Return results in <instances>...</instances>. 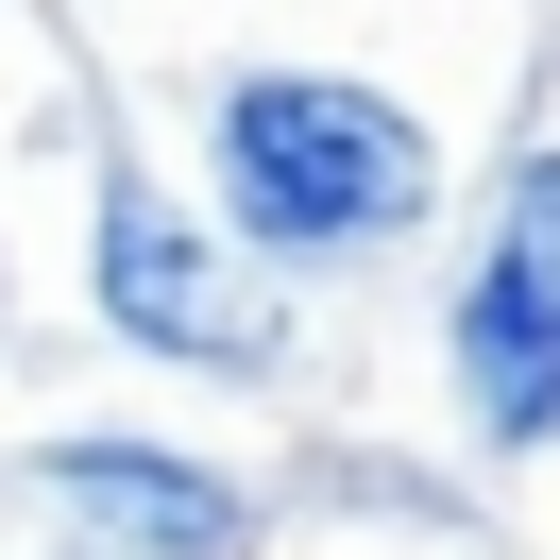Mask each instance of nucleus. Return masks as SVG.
<instances>
[{
	"label": "nucleus",
	"mask_w": 560,
	"mask_h": 560,
	"mask_svg": "<svg viewBox=\"0 0 560 560\" xmlns=\"http://www.w3.org/2000/svg\"><path fill=\"white\" fill-rule=\"evenodd\" d=\"M221 187L272 255L390 238V221H424V137H408V103H374L340 69H255V85H221Z\"/></svg>",
	"instance_id": "obj_1"
},
{
	"label": "nucleus",
	"mask_w": 560,
	"mask_h": 560,
	"mask_svg": "<svg viewBox=\"0 0 560 560\" xmlns=\"http://www.w3.org/2000/svg\"><path fill=\"white\" fill-rule=\"evenodd\" d=\"M458 374L492 442H560V153H526L458 289Z\"/></svg>",
	"instance_id": "obj_2"
},
{
	"label": "nucleus",
	"mask_w": 560,
	"mask_h": 560,
	"mask_svg": "<svg viewBox=\"0 0 560 560\" xmlns=\"http://www.w3.org/2000/svg\"><path fill=\"white\" fill-rule=\"evenodd\" d=\"M103 323L153 357H255V306L221 289V255L153 205L137 171H103Z\"/></svg>",
	"instance_id": "obj_3"
},
{
	"label": "nucleus",
	"mask_w": 560,
	"mask_h": 560,
	"mask_svg": "<svg viewBox=\"0 0 560 560\" xmlns=\"http://www.w3.org/2000/svg\"><path fill=\"white\" fill-rule=\"evenodd\" d=\"M51 492L103 510L137 560H238V526H255L205 458H153V442H51Z\"/></svg>",
	"instance_id": "obj_4"
}]
</instances>
